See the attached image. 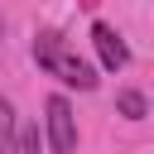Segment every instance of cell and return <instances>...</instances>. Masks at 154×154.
<instances>
[{
  "instance_id": "cell-3",
  "label": "cell",
  "mask_w": 154,
  "mask_h": 154,
  "mask_svg": "<svg viewBox=\"0 0 154 154\" xmlns=\"http://www.w3.org/2000/svg\"><path fill=\"white\" fill-rule=\"evenodd\" d=\"M91 48H96V63H101V72H120L125 63H130V48H125V38L106 24V19H96L91 24Z\"/></svg>"
},
{
  "instance_id": "cell-1",
  "label": "cell",
  "mask_w": 154,
  "mask_h": 154,
  "mask_svg": "<svg viewBox=\"0 0 154 154\" xmlns=\"http://www.w3.org/2000/svg\"><path fill=\"white\" fill-rule=\"evenodd\" d=\"M34 63H38L48 77H58L63 87H77V91H91V87H96V67H91L58 29L34 34Z\"/></svg>"
},
{
  "instance_id": "cell-5",
  "label": "cell",
  "mask_w": 154,
  "mask_h": 154,
  "mask_svg": "<svg viewBox=\"0 0 154 154\" xmlns=\"http://www.w3.org/2000/svg\"><path fill=\"white\" fill-rule=\"evenodd\" d=\"M116 111H120L125 120H144V116H149V101H144L140 91H116Z\"/></svg>"
},
{
  "instance_id": "cell-6",
  "label": "cell",
  "mask_w": 154,
  "mask_h": 154,
  "mask_svg": "<svg viewBox=\"0 0 154 154\" xmlns=\"http://www.w3.org/2000/svg\"><path fill=\"white\" fill-rule=\"evenodd\" d=\"M43 144H48V140H38V125H19V130H14V149H10V154H38Z\"/></svg>"
},
{
  "instance_id": "cell-4",
  "label": "cell",
  "mask_w": 154,
  "mask_h": 154,
  "mask_svg": "<svg viewBox=\"0 0 154 154\" xmlns=\"http://www.w3.org/2000/svg\"><path fill=\"white\" fill-rule=\"evenodd\" d=\"M14 130H19V116H14L10 96H0V154H10V149H14Z\"/></svg>"
},
{
  "instance_id": "cell-2",
  "label": "cell",
  "mask_w": 154,
  "mask_h": 154,
  "mask_svg": "<svg viewBox=\"0 0 154 154\" xmlns=\"http://www.w3.org/2000/svg\"><path fill=\"white\" fill-rule=\"evenodd\" d=\"M43 140H48V154H72L77 149V111L63 91H53L43 101Z\"/></svg>"
}]
</instances>
